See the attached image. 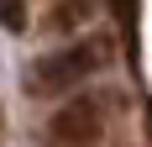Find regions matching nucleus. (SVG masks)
Wrapping results in <instances>:
<instances>
[{"label":"nucleus","mask_w":152,"mask_h":147,"mask_svg":"<svg viewBox=\"0 0 152 147\" xmlns=\"http://www.w3.org/2000/svg\"><path fill=\"white\" fill-rule=\"evenodd\" d=\"M105 63H110V42L105 37H84L74 47H53L31 68V95H68V89L89 84Z\"/></svg>","instance_id":"f257e3e1"},{"label":"nucleus","mask_w":152,"mask_h":147,"mask_svg":"<svg viewBox=\"0 0 152 147\" xmlns=\"http://www.w3.org/2000/svg\"><path fill=\"white\" fill-rule=\"evenodd\" d=\"M105 126H110V95L79 89L74 100H63L53 110V121L42 132V147H100Z\"/></svg>","instance_id":"f03ea898"},{"label":"nucleus","mask_w":152,"mask_h":147,"mask_svg":"<svg viewBox=\"0 0 152 147\" xmlns=\"http://www.w3.org/2000/svg\"><path fill=\"white\" fill-rule=\"evenodd\" d=\"M0 26H11V32L26 26V0H0Z\"/></svg>","instance_id":"7ed1b4c3"},{"label":"nucleus","mask_w":152,"mask_h":147,"mask_svg":"<svg viewBox=\"0 0 152 147\" xmlns=\"http://www.w3.org/2000/svg\"><path fill=\"white\" fill-rule=\"evenodd\" d=\"M89 11H94V0H68V11H58V26H74V21H84Z\"/></svg>","instance_id":"20e7f679"}]
</instances>
